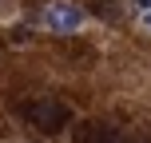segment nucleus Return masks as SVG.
<instances>
[{
  "label": "nucleus",
  "mask_w": 151,
  "mask_h": 143,
  "mask_svg": "<svg viewBox=\"0 0 151 143\" xmlns=\"http://www.w3.org/2000/svg\"><path fill=\"white\" fill-rule=\"evenodd\" d=\"M143 28H147V32H151V12H143Z\"/></svg>",
  "instance_id": "0eeeda50"
},
{
  "label": "nucleus",
  "mask_w": 151,
  "mask_h": 143,
  "mask_svg": "<svg viewBox=\"0 0 151 143\" xmlns=\"http://www.w3.org/2000/svg\"><path fill=\"white\" fill-rule=\"evenodd\" d=\"M99 12H104V16H111V0H99Z\"/></svg>",
  "instance_id": "39448f33"
},
{
  "label": "nucleus",
  "mask_w": 151,
  "mask_h": 143,
  "mask_svg": "<svg viewBox=\"0 0 151 143\" xmlns=\"http://www.w3.org/2000/svg\"><path fill=\"white\" fill-rule=\"evenodd\" d=\"M20 115L40 131V135H60V131L72 123V107L64 103V99H52V96H40V99L20 103Z\"/></svg>",
  "instance_id": "f257e3e1"
},
{
  "label": "nucleus",
  "mask_w": 151,
  "mask_h": 143,
  "mask_svg": "<svg viewBox=\"0 0 151 143\" xmlns=\"http://www.w3.org/2000/svg\"><path fill=\"white\" fill-rule=\"evenodd\" d=\"M72 143H119V131L107 119H80L72 127Z\"/></svg>",
  "instance_id": "7ed1b4c3"
},
{
  "label": "nucleus",
  "mask_w": 151,
  "mask_h": 143,
  "mask_svg": "<svg viewBox=\"0 0 151 143\" xmlns=\"http://www.w3.org/2000/svg\"><path fill=\"white\" fill-rule=\"evenodd\" d=\"M44 24H48L52 32H60V36H72V32L83 28V12H80L76 4H60V0H56V4L44 8Z\"/></svg>",
  "instance_id": "f03ea898"
},
{
  "label": "nucleus",
  "mask_w": 151,
  "mask_h": 143,
  "mask_svg": "<svg viewBox=\"0 0 151 143\" xmlns=\"http://www.w3.org/2000/svg\"><path fill=\"white\" fill-rule=\"evenodd\" d=\"M135 8H143V12H151V0H131Z\"/></svg>",
  "instance_id": "423d86ee"
},
{
  "label": "nucleus",
  "mask_w": 151,
  "mask_h": 143,
  "mask_svg": "<svg viewBox=\"0 0 151 143\" xmlns=\"http://www.w3.org/2000/svg\"><path fill=\"white\" fill-rule=\"evenodd\" d=\"M123 143H151V127H135V131H131Z\"/></svg>",
  "instance_id": "20e7f679"
}]
</instances>
